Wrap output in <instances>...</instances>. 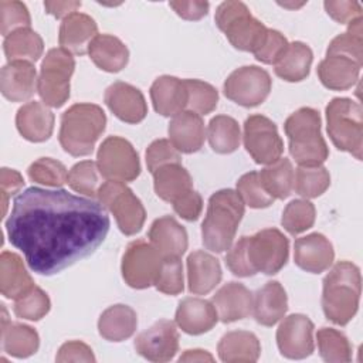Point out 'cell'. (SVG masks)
<instances>
[{"label": "cell", "instance_id": "6da1fadb", "mask_svg": "<svg viewBox=\"0 0 363 363\" xmlns=\"http://www.w3.org/2000/svg\"><path fill=\"white\" fill-rule=\"evenodd\" d=\"M6 231L31 271L54 275L102 244L109 231V217L91 199L62 189L28 187L16 196Z\"/></svg>", "mask_w": 363, "mask_h": 363}, {"label": "cell", "instance_id": "7a4b0ae2", "mask_svg": "<svg viewBox=\"0 0 363 363\" xmlns=\"http://www.w3.org/2000/svg\"><path fill=\"white\" fill-rule=\"evenodd\" d=\"M289 241L278 228H264L254 235L241 237L225 255L227 268L237 277L258 272L274 275L288 261Z\"/></svg>", "mask_w": 363, "mask_h": 363}, {"label": "cell", "instance_id": "3957f363", "mask_svg": "<svg viewBox=\"0 0 363 363\" xmlns=\"http://www.w3.org/2000/svg\"><path fill=\"white\" fill-rule=\"evenodd\" d=\"M362 291L360 269L349 261H339L323 279L322 308L336 325H347L357 312Z\"/></svg>", "mask_w": 363, "mask_h": 363}, {"label": "cell", "instance_id": "277c9868", "mask_svg": "<svg viewBox=\"0 0 363 363\" xmlns=\"http://www.w3.org/2000/svg\"><path fill=\"white\" fill-rule=\"evenodd\" d=\"M244 201L235 190L223 189L211 194L206 217L201 223V238L213 252L227 251L244 216Z\"/></svg>", "mask_w": 363, "mask_h": 363}, {"label": "cell", "instance_id": "5b68a950", "mask_svg": "<svg viewBox=\"0 0 363 363\" xmlns=\"http://www.w3.org/2000/svg\"><path fill=\"white\" fill-rule=\"evenodd\" d=\"M106 116L95 104H75L61 116L60 143L71 156H86L104 133Z\"/></svg>", "mask_w": 363, "mask_h": 363}, {"label": "cell", "instance_id": "8992f818", "mask_svg": "<svg viewBox=\"0 0 363 363\" xmlns=\"http://www.w3.org/2000/svg\"><path fill=\"white\" fill-rule=\"evenodd\" d=\"M320 115L313 108H299L291 113L284 130L289 142V153L299 166L322 164L328 156L329 149L320 133Z\"/></svg>", "mask_w": 363, "mask_h": 363}, {"label": "cell", "instance_id": "52a82bcc", "mask_svg": "<svg viewBox=\"0 0 363 363\" xmlns=\"http://www.w3.org/2000/svg\"><path fill=\"white\" fill-rule=\"evenodd\" d=\"M326 130L332 143L362 160L363 109L350 98H333L326 106Z\"/></svg>", "mask_w": 363, "mask_h": 363}, {"label": "cell", "instance_id": "ba28073f", "mask_svg": "<svg viewBox=\"0 0 363 363\" xmlns=\"http://www.w3.org/2000/svg\"><path fill=\"white\" fill-rule=\"evenodd\" d=\"M216 24L231 45L241 51L255 52L265 41L268 28L255 18L242 1H224L217 7Z\"/></svg>", "mask_w": 363, "mask_h": 363}, {"label": "cell", "instance_id": "9c48e42d", "mask_svg": "<svg viewBox=\"0 0 363 363\" xmlns=\"http://www.w3.org/2000/svg\"><path fill=\"white\" fill-rule=\"evenodd\" d=\"M74 69L75 60L69 51L64 48L48 50L37 79V92L45 105L60 108L68 101L69 79Z\"/></svg>", "mask_w": 363, "mask_h": 363}, {"label": "cell", "instance_id": "30bf717a", "mask_svg": "<svg viewBox=\"0 0 363 363\" xmlns=\"http://www.w3.org/2000/svg\"><path fill=\"white\" fill-rule=\"evenodd\" d=\"M96 197L99 204L115 216L116 224L125 235H133L142 230L146 218L145 207L123 182L108 180L102 183Z\"/></svg>", "mask_w": 363, "mask_h": 363}, {"label": "cell", "instance_id": "8fae6325", "mask_svg": "<svg viewBox=\"0 0 363 363\" xmlns=\"http://www.w3.org/2000/svg\"><path fill=\"white\" fill-rule=\"evenodd\" d=\"M96 166L101 176L108 180L132 182L140 174V162L135 147L119 136H109L101 143Z\"/></svg>", "mask_w": 363, "mask_h": 363}, {"label": "cell", "instance_id": "7c38bea8", "mask_svg": "<svg viewBox=\"0 0 363 363\" xmlns=\"http://www.w3.org/2000/svg\"><path fill=\"white\" fill-rule=\"evenodd\" d=\"M269 74L257 65H245L233 71L224 81V95L245 108L262 104L271 91Z\"/></svg>", "mask_w": 363, "mask_h": 363}, {"label": "cell", "instance_id": "4fadbf2b", "mask_svg": "<svg viewBox=\"0 0 363 363\" xmlns=\"http://www.w3.org/2000/svg\"><path fill=\"white\" fill-rule=\"evenodd\" d=\"M163 258L145 240L132 241L122 257V277L125 282L135 289H145L155 285Z\"/></svg>", "mask_w": 363, "mask_h": 363}, {"label": "cell", "instance_id": "5bb4252c", "mask_svg": "<svg viewBox=\"0 0 363 363\" xmlns=\"http://www.w3.org/2000/svg\"><path fill=\"white\" fill-rule=\"evenodd\" d=\"M244 146L258 164H271L284 152L277 125L264 115H251L244 122Z\"/></svg>", "mask_w": 363, "mask_h": 363}, {"label": "cell", "instance_id": "9a60e30c", "mask_svg": "<svg viewBox=\"0 0 363 363\" xmlns=\"http://www.w3.org/2000/svg\"><path fill=\"white\" fill-rule=\"evenodd\" d=\"M313 323L302 313L286 316L277 330V345L288 359H305L313 353Z\"/></svg>", "mask_w": 363, "mask_h": 363}, {"label": "cell", "instance_id": "2e32d148", "mask_svg": "<svg viewBox=\"0 0 363 363\" xmlns=\"http://www.w3.org/2000/svg\"><path fill=\"white\" fill-rule=\"evenodd\" d=\"M136 352L150 362H169L179 350V333L172 320L160 319L135 339Z\"/></svg>", "mask_w": 363, "mask_h": 363}, {"label": "cell", "instance_id": "e0dca14e", "mask_svg": "<svg viewBox=\"0 0 363 363\" xmlns=\"http://www.w3.org/2000/svg\"><path fill=\"white\" fill-rule=\"evenodd\" d=\"M104 101L111 112L126 123H139L147 113L143 94L136 86L122 81H116L106 88Z\"/></svg>", "mask_w": 363, "mask_h": 363}, {"label": "cell", "instance_id": "ac0fdd59", "mask_svg": "<svg viewBox=\"0 0 363 363\" xmlns=\"http://www.w3.org/2000/svg\"><path fill=\"white\" fill-rule=\"evenodd\" d=\"M294 248L295 264L311 274H320L326 271L335 258L330 241L320 233H312L298 238Z\"/></svg>", "mask_w": 363, "mask_h": 363}, {"label": "cell", "instance_id": "d6986e66", "mask_svg": "<svg viewBox=\"0 0 363 363\" xmlns=\"http://www.w3.org/2000/svg\"><path fill=\"white\" fill-rule=\"evenodd\" d=\"M37 89V72L33 62L13 61L0 72V91L11 102L30 99Z\"/></svg>", "mask_w": 363, "mask_h": 363}, {"label": "cell", "instance_id": "ffe728a7", "mask_svg": "<svg viewBox=\"0 0 363 363\" xmlns=\"http://www.w3.org/2000/svg\"><path fill=\"white\" fill-rule=\"evenodd\" d=\"M211 302L217 311L218 319L223 323H231L252 313L254 295L245 285L228 282L213 295Z\"/></svg>", "mask_w": 363, "mask_h": 363}, {"label": "cell", "instance_id": "44dd1931", "mask_svg": "<svg viewBox=\"0 0 363 363\" xmlns=\"http://www.w3.org/2000/svg\"><path fill=\"white\" fill-rule=\"evenodd\" d=\"M153 248L166 258H180L187 250V233L182 224L172 216L156 218L147 233Z\"/></svg>", "mask_w": 363, "mask_h": 363}, {"label": "cell", "instance_id": "7402d4cb", "mask_svg": "<svg viewBox=\"0 0 363 363\" xmlns=\"http://www.w3.org/2000/svg\"><path fill=\"white\" fill-rule=\"evenodd\" d=\"M170 143L182 153L199 152L206 139L201 116L193 111H183L173 116L167 128Z\"/></svg>", "mask_w": 363, "mask_h": 363}, {"label": "cell", "instance_id": "603a6c76", "mask_svg": "<svg viewBox=\"0 0 363 363\" xmlns=\"http://www.w3.org/2000/svg\"><path fill=\"white\" fill-rule=\"evenodd\" d=\"M16 126L24 139L34 143L45 142L52 135L54 113L45 104L27 102L17 111Z\"/></svg>", "mask_w": 363, "mask_h": 363}, {"label": "cell", "instance_id": "cb8c5ba5", "mask_svg": "<svg viewBox=\"0 0 363 363\" xmlns=\"http://www.w3.org/2000/svg\"><path fill=\"white\" fill-rule=\"evenodd\" d=\"M218 320L213 302L201 298H184L176 311L177 326L189 335H201L214 328Z\"/></svg>", "mask_w": 363, "mask_h": 363}, {"label": "cell", "instance_id": "d4e9b609", "mask_svg": "<svg viewBox=\"0 0 363 363\" xmlns=\"http://www.w3.org/2000/svg\"><path fill=\"white\" fill-rule=\"evenodd\" d=\"M98 35V26L95 20L84 13H72L67 16L58 33V43L61 48L71 54H85L91 41Z\"/></svg>", "mask_w": 363, "mask_h": 363}, {"label": "cell", "instance_id": "484cf974", "mask_svg": "<svg viewBox=\"0 0 363 363\" xmlns=\"http://www.w3.org/2000/svg\"><path fill=\"white\" fill-rule=\"evenodd\" d=\"M362 62L339 54H326L318 65V77L323 86L333 91L352 88L359 79Z\"/></svg>", "mask_w": 363, "mask_h": 363}, {"label": "cell", "instance_id": "4316f807", "mask_svg": "<svg viewBox=\"0 0 363 363\" xmlns=\"http://www.w3.org/2000/svg\"><path fill=\"white\" fill-rule=\"evenodd\" d=\"M223 272L216 257L206 251H193L187 257L189 291L194 295L211 292L221 281Z\"/></svg>", "mask_w": 363, "mask_h": 363}, {"label": "cell", "instance_id": "83f0119b", "mask_svg": "<svg viewBox=\"0 0 363 363\" xmlns=\"http://www.w3.org/2000/svg\"><path fill=\"white\" fill-rule=\"evenodd\" d=\"M288 309V296L278 281H268L254 295L252 315L262 326H274Z\"/></svg>", "mask_w": 363, "mask_h": 363}, {"label": "cell", "instance_id": "f1b7e54d", "mask_svg": "<svg viewBox=\"0 0 363 363\" xmlns=\"http://www.w3.org/2000/svg\"><path fill=\"white\" fill-rule=\"evenodd\" d=\"M153 108L162 116H174L187 108V89L184 79L162 75L150 86Z\"/></svg>", "mask_w": 363, "mask_h": 363}, {"label": "cell", "instance_id": "f546056e", "mask_svg": "<svg viewBox=\"0 0 363 363\" xmlns=\"http://www.w3.org/2000/svg\"><path fill=\"white\" fill-rule=\"evenodd\" d=\"M1 346L3 350L18 359L28 357L38 350L40 337L38 333L28 325L9 322L6 308L1 305Z\"/></svg>", "mask_w": 363, "mask_h": 363}, {"label": "cell", "instance_id": "4dcf8cb0", "mask_svg": "<svg viewBox=\"0 0 363 363\" xmlns=\"http://www.w3.org/2000/svg\"><path fill=\"white\" fill-rule=\"evenodd\" d=\"M94 64L106 72L122 71L129 60L128 47L115 35L98 34L88 47Z\"/></svg>", "mask_w": 363, "mask_h": 363}, {"label": "cell", "instance_id": "1f68e13d", "mask_svg": "<svg viewBox=\"0 0 363 363\" xmlns=\"http://www.w3.org/2000/svg\"><path fill=\"white\" fill-rule=\"evenodd\" d=\"M152 174L157 197L172 204L193 190L191 176L180 163L164 164Z\"/></svg>", "mask_w": 363, "mask_h": 363}, {"label": "cell", "instance_id": "d6a6232c", "mask_svg": "<svg viewBox=\"0 0 363 363\" xmlns=\"http://www.w3.org/2000/svg\"><path fill=\"white\" fill-rule=\"evenodd\" d=\"M34 286L23 259L10 251L0 255V291L9 299H17Z\"/></svg>", "mask_w": 363, "mask_h": 363}, {"label": "cell", "instance_id": "836d02e7", "mask_svg": "<svg viewBox=\"0 0 363 363\" xmlns=\"http://www.w3.org/2000/svg\"><path fill=\"white\" fill-rule=\"evenodd\" d=\"M138 326L136 312L123 303L112 305L102 312L98 320L99 335L109 342L129 339Z\"/></svg>", "mask_w": 363, "mask_h": 363}, {"label": "cell", "instance_id": "e575fe53", "mask_svg": "<svg viewBox=\"0 0 363 363\" xmlns=\"http://www.w3.org/2000/svg\"><path fill=\"white\" fill-rule=\"evenodd\" d=\"M218 356L223 362H257L261 353L258 337L252 332L231 330L227 332L218 342Z\"/></svg>", "mask_w": 363, "mask_h": 363}, {"label": "cell", "instance_id": "d590c367", "mask_svg": "<svg viewBox=\"0 0 363 363\" xmlns=\"http://www.w3.org/2000/svg\"><path fill=\"white\" fill-rule=\"evenodd\" d=\"M313 54L309 45L301 41L289 43L285 52L274 64L275 74L288 82H299L309 75Z\"/></svg>", "mask_w": 363, "mask_h": 363}, {"label": "cell", "instance_id": "8d00e7d4", "mask_svg": "<svg viewBox=\"0 0 363 363\" xmlns=\"http://www.w3.org/2000/svg\"><path fill=\"white\" fill-rule=\"evenodd\" d=\"M4 54L9 62L27 61L35 62L44 51V43L38 33L27 28H20L4 37L3 43Z\"/></svg>", "mask_w": 363, "mask_h": 363}, {"label": "cell", "instance_id": "74e56055", "mask_svg": "<svg viewBox=\"0 0 363 363\" xmlns=\"http://www.w3.org/2000/svg\"><path fill=\"white\" fill-rule=\"evenodd\" d=\"M207 138L211 149L220 155H228L238 149L241 130L238 122L227 115L211 118L207 129Z\"/></svg>", "mask_w": 363, "mask_h": 363}, {"label": "cell", "instance_id": "f35d334b", "mask_svg": "<svg viewBox=\"0 0 363 363\" xmlns=\"http://www.w3.org/2000/svg\"><path fill=\"white\" fill-rule=\"evenodd\" d=\"M261 182L267 191L274 197L284 200L294 189L295 172L292 163L286 157H279L259 172Z\"/></svg>", "mask_w": 363, "mask_h": 363}, {"label": "cell", "instance_id": "ab89813d", "mask_svg": "<svg viewBox=\"0 0 363 363\" xmlns=\"http://www.w3.org/2000/svg\"><path fill=\"white\" fill-rule=\"evenodd\" d=\"M319 354L329 363H346L352 360L349 339L333 328H322L316 333Z\"/></svg>", "mask_w": 363, "mask_h": 363}, {"label": "cell", "instance_id": "60d3db41", "mask_svg": "<svg viewBox=\"0 0 363 363\" xmlns=\"http://www.w3.org/2000/svg\"><path fill=\"white\" fill-rule=\"evenodd\" d=\"M330 184V176L326 167L318 166H299L294 177L295 191L305 199H315L323 194Z\"/></svg>", "mask_w": 363, "mask_h": 363}, {"label": "cell", "instance_id": "b9f144b4", "mask_svg": "<svg viewBox=\"0 0 363 363\" xmlns=\"http://www.w3.org/2000/svg\"><path fill=\"white\" fill-rule=\"evenodd\" d=\"M362 17L354 18L349 23L346 33L335 37L326 50V54H339L350 57L359 62L363 60V27Z\"/></svg>", "mask_w": 363, "mask_h": 363}, {"label": "cell", "instance_id": "7bdbcfd3", "mask_svg": "<svg viewBox=\"0 0 363 363\" xmlns=\"http://www.w3.org/2000/svg\"><path fill=\"white\" fill-rule=\"evenodd\" d=\"M316 217L315 206L308 200H292L282 213L281 224L291 234L296 235L309 230Z\"/></svg>", "mask_w": 363, "mask_h": 363}, {"label": "cell", "instance_id": "ee69618b", "mask_svg": "<svg viewBox=\"0 0 363 363\" xmlns=\"http://www.w3.org/2000/svg\"><path fill=\"white\" fill-rule=\"evenodd\" d=\"M99 169L92 160H82L71 167L68 172L67 183L68 186L88 197H96L99 189Z\"/></svg>", "mask_w": 363, "mask_h": 363}, {"label": "cell", "instance_id": "f6af8a7d", "mask_svg": "<svg viewBox=\"0 0 363 363\" xmlns=\"http://www.w3.org/2000/svg\"><path fill=\"white\" fill-rule=\"evenodd\" d=\"M187 89V108L196 113L207 115L213 112L218 102L217 89L200 79H184Z\"/></svg>", "mask_w": 363, "mask_h": 363}, {"label": "cell", "instance_id": "bcb514c9", "mask_svg": "<svg viewBox=\"0 0 363 363\" xmlns=\"http://www.w3.org/2000/svg\"><path fill=\"white\" fill-rule=\"evenodd\" d=\"M237 193L244 204L250 206L251 208L269 207L275 200L264 187L258 172L242 174L237 182Z\"/></svg>", "mask_w": 363, "mask_h": 363}, {"label": "cell", "instance_id": "7dc6e473", "mask_svg": "<svg viewBox=\"0 0 363 363\" xmlns=\"http://www.w3.org/2000/svg\"><path fill=\"white\" fill-rule=\"evenodd\" d=\"M50 298L38 286H33L24 295L14 301L13 311L16 316L27 320H40L50 312Z\"/></svg>", "mask_w": 363, "mask_h": 363}, {"label": "cell", "instance_id": "c3c4849f", "mask_svg": "<svg viewBox=\"0 0 363 363\" xmlns=\"http://www.w3.org/2000/svg\"><path fill=\"white\" fill-rule=\"evenodd\" d=\"M27 172L33 182L48 187H61L67 183L68 177L67 167L60 160L51 157L37 159L30 164Z\"/></svg>", "mask_w": 363, "mask_h": 363}, {"label": "cell", "instance_id": "681fc988", "mask_svg": "<svg viewBox=\"0 0 363 363\" xmlns=\"http://www.w3.org/2000/svg\"><path fill=\"white\" fill-rule=\"evenodd\" d=\"M30 24L31 17L24 3L17 0L0 1V31L4 37L16 30L27 28Z\"/></svg>", "mask_w": 363, "mask_h": 363}, {"label": "cell", "instance_id": "f907efd6", "mask_svg": "<svg viewBox=\"0 0 363 363\" xmlns=\"http://www.w3.org/2000/svg\"><path fill=\"white\" fill-rule=\"evenodd\" d=\"M157 291L166 295H177L183 291V265L180 258H166L162 262L160 271L155 281Z\"/></svg>", "mask_w": 363, "mask_h": 363}, {"label": "cell", "instance_id": "816d5d0a", "mask_svg": "<svg viewBox=\"0 0 363 363\" xmlns=\"http://www.w3.org/2000/svg\"><path fill=\"white\" fill-rule=\"evenodd\" d=\"M180 152L167 139H157L146 149V164L150 173L170 163H180Z\"/></svg>", "mask_w": 363, "mask_h": 363}, {"label": "cell", "instance_id": "f5cc1de1", "mask_svg": "<svg viewBox=\"0 0 363 363\" xmlns=\"http://www.w3.org/2000/svg\"><path fill=\"white\" fill-rule=\"evenodd\" d=\"M288 44H289L288 40L279 31L268 28L265 41L254 52V55L262 64H268V65L272 64L274 65L281 58V55L285 52Z\"/></svg>", "mask_w": 363, "mask_h": 363}, {"label": "cell", "instance_id": "db71d44e", "mask_svg": "<svg viewBox=\"0 0 363 363\" xmlns=\"http://www.w3.org/2000/svg\"><path fill=\"white\" fill-rule=\"evenodd\" d=\"M326 13L340 24H349L357 17H362V6L357 1L340 0V1H325Z\"/></svg>", "mask_w": 363, "mask_h": 363}, {"label": "cell", "instance_id": "11a10c76", "mask_svg": "<svg viewBox=\"0 0 363 363\" xmlns=\"http://www.w3.org/2000/svg\"><path fill=\"white\" fill-rule=\"evenodd\" d=\"M55 360L58 363H65V362L91 363V362H95V356L92 353V349L88 345H85L84 342L71 340V342L64 343L60 347Z\"/></svg>", "mask_w": 363, "mask_h": 363}, {"label": "cell", "instance_id": "9f6ffc18", "mask_svg": "<svg viewBox=\"0 0 363 363\" xmlns=\"http://www.w3.org/2000/svg\"><path fill=\"white\" fill-rule=\"evenodd\" d=\"M173 208L182 218L187 221H196L203 210V199L196 190H191L174 201Z\"/></svg>", "mask_w": 363, "mask_h": 363}, {"label": "cell", "instance_id": "6f0895ef", "mask_svg": "<svg viewBox=\"0 0 363 363\" xmlns=\"http://www.w3.org/2000/svg\"><path fill=\"white\" fill-rule=\"evenodd\" d=\"M24 186L23 176L13 169L3 167L1 169V176H0V191H1V207H3V216H6L7 211V203L9 199L18 193L20 189Z\"/></svg>", "mask_w": 363, "mask_h": 363}, {"label": "cell", "instance_id": "680465c9", "mask_svg": "<svg viewBox=\"0 0 363 363\" xmlns=\"http://www.w3.org/2000/svg\"><path fill=\"white\" fill-rule=\"evenodd\" d=\"M169 6L176 11L177 16H180L184 20H200L208 13V1H200V0H190V1H170Z\"/></svg>", "mask_w": 363, "mask_h": 363}, {"label": "cell", "instance_id": "91938a15", "mask_svg": "<svg viewBox=\"0 0 363 363\" xmlns=\"http://www.w3.org/2000/svg\"><path fill=\"white\" fill-rule=\"evenodd\" d=\"M44 7L48 14L64 20L81 7V1H44Z\"/></svg>", "mask_w": 363, "mask_h": 363}, {"label": "cell", "instance_id": "94428289", "mask_svg": "<svg viewBox=\"0 0 363 363\" xmlns=\"http://www.w3.org/2000/svg\"><path fill=\"white\" fill-rule=\"evenodd\" d=\"M214 357L203 349H190L179 357V362H213Z\"/></svg>", "mask_w": 363, "mask_h": 363}]
</instances>
